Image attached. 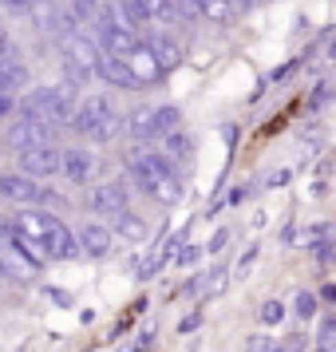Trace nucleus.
Segmentation results:
<instances>
[{
	"instance_id": "29",
	"label": "nucleus",
	"mask_w": 336,
	"mask_h": 352,
	"mask_svg": "<svg viewBox=\"0 0 336 352\" xmlns=\"http://www.w3.org/2000/svg\"><path fill=\"white\" fill-rule=\"evenodd\" d=\"M261 4H265V0H234L238 12H254V8H261Z\"/></svg>"
},
{
	"instance_id": "31",
	"label": "nucleus",
	"mask_w": 336,
	"mask_h": 352,
	"mask_svg": "<svg viewBox=\"0 0 336 352\" xmlns=\"http://www.w3.org/2000/svg\"><path fill=\"white\" fill-rule=\"evenodd\" d=\"M198 254H202V250L190 245V250H182V254H178V261H182V265H190V261H198Z\"/></svg>"
},
{
	"instance_id": "25",
	"label": "nucleus",
	"mask_w": 336,
	"mask_h": 352,
	"mask_svg": "<svg viewBox=\"0 0 336 352\" xmlns=\"http://www.w3.org/2000/svg\"><path fill=\"white\" fill-rule=\"evenodd\" d=\"M261 320H265V324H281V320H285V305L281 301H265L261 305Z\"/></svg>"
},
{
	"instance_id": "35",
	"label": "nucleus",
	"mask_w": 336,
	"mask_h": 352,
	"mask_svg": "<svg viewBox=\"0 0 336 352\" xmlns=\"http://www.w3.org/2000/svg\"><path fill=\"white\" fill-rule=\"evenodd\" d=\"M254 257H257V250H249V254L241 257V261H238V273H245V270H249V265H254Z\"/></svg>"
},
{
	"instance_id": "23",
	"label": "nucleus",
	"mask_w": 336,
	"mask_h": 352,
	"mask_svg": "<svg viewBox=\"0 0 336 352\" xmlns=\"http://www.w3.org/2000/svg\"><path fill=\"white\" fill-rule=\"evenodd\" d=\"M293 313L301 320H313L317 317V297L313 293H297V301H293Z\"/></svg>"
},
{
	"instance_id": "2",
	"label": "nucleus",
	"mask_w": 336,
	"mask_h": 352,
	"mask_svg": "<svg viewBox=\"0 0 336 352\" xmlns=\"http://www.w3.org/2000/svg\"><path fill=\"white\" fill-rule=\"evenodd\" d=\"M127 170H131V178H135V186L143 194H150L155 202H162V206H175L178 198H182V182H178L175 162L166 159L162 151H143V146H135L127 155Z\"/></svg>"
},
{
	"instance_id": "13",
	"label": "nucleus",
	"mask_w": 336,
	"mask_h": 352,
	"mask_svg": "<svg viewBox=\"0 0 336 352\" xmlns=\"http://www.w3.org/2000/svg\"><path fill=\"white\" fill-rule=\"evenodd\" d=\"M91 170H96V159H91V151H83V146H67V151H64V170H60V175H64L67 182L83 186V182L91 178Z\"/></svg>"
},
{
	"instance_id": "26",
	"label": "nucleus",
	"mask_w": 336,
	"mask_h": 352,
	"mask_svg": "<svg viewBox=\"0 0 336 352\" xmlns=\"http://www.w3.org/2000/svg\"><path fill=\"white\" fill-rule=\"evenodd\" d=\"M225 241H229V230H218V234L210 238L206 250H210V254H222V250H225Z\"/></svg>"
},
{
	"instance_id": "28",
	"label": "nucleus",
	"mask_w": 336,
	"mask_h": 352,
	"mask_svg": "<svg viewBox=\"0 0 336 352\" xmlns=\"http://www.w3.org/2000/svg\"><path fill=\"white\" fill-rule=\"evenodd\" d=\"M0 4H4L8 12H28V8H32V0H0Z\"/></svg>"
},
{
	"instance_id": "15",
	"label": "nucleus",
	"mask_w": 336,
	"mask_h": 352,
	"mask_svg": "<svg viewBox=\"0 0 336 352\" xmlns=\"http://www.w3.org/2000/svg\"><path fill=\"white\" fill-rule=\"evenodd\" d=\"M143 44L150 52H155V60H159L166 72H175L178 64H182V48H178L170 36H159V32H150V36H143Z\"/></svg>"
},
{
	"instance_id": "32",
	"label": "nucleus",
	"mask_w": 336,
	"mask_h": 352,
	"mask_svg": "<svg viewBox=\"0 0 336 352\" xmlns=\"http://www.w3.org/2000/svg\"><path fill=\"white\" fill-rule=\"evenodd\" d=\"M198 320H202V313H190V317L182 320V324H178V329H182V333H190V329H198Z\"/></svg>"
},
{
	"instance_id": "6",
	"label": "nucleus",
	"mask_w": 336,
	"mask_h": 352,
	"mask_svg": "<svg viewBox=\"0 0 336 352\" xmlns=\"http://www.w3.org/2000/svg\"><path fill=\"white\" fill-rule=\"evenodd\" d=\"M0 198H8V202H16V206H64V198L44 186V182H36L32 175H4L0 170Z\"/></svg>"
},
{
	"instance_id": "16",
	"label": "nucleus",
	"mask_w": 336,
	"mask_h": 352,
	"mask_svg": "<svg viewBox=\"0 0 336 352\" xmlns=\"http://www.w3.org/2000/svg\"><path fill=\"white\" fill-rule=\"evenodd\" d=\"M146 218L143 214H135V210H119L115 214V238H123V241H146Z\"/></svg>"
},
{
	"instance_id": "11",
	"label": "nucleus",
	"mask_w": 336,
	"mask_h": 352,
	"mask_svg": "<svg viewBox=\"0 0 336 352\" xmlns=\"http://www.w3.org/2000/svg\"><path fill=\"white\" fill-rule=\"evenodd\" d=\"M127 64H131V72L139 76V83H143V87H150V83H162L166 76H170V72H166L159 60H155V52L146 48L143 40H139V44L127 52Z\"/></svg>"
},
{
	"instance_id": "10",
	"label": "nucleus",
	"mask_w": 336,
	"mask_h": 352,
	"mask_svg": "<svg viewBox=\"0 0 336 352\" xmlns=\"http://www.w3.org/2000/svg\"><path fill=\"white\" fill-rule=\"evenodd\" d=\"M87 206L96 210V214H103V218H115L119 210H127L131 206V194L123 182H99V186H91L87 190Z\"/></svg>"
},
{
	"instance_id": "38",
	"label": "nucleus",
	"mask_w": 336,
	"mask_h": 352,
	"mask_svg": "<svg viewBox=\"0 0 336 352\" xmlns=\"http://www.w3.org/2000/svg\"><path fill=\"white\" fill-rule=\"evenodd\" d=\"M269 352H289V349H269Z\"/></svg>"
},
{
	"instance_id": "24",
	"label": "nucleus",
	"mask_w": 336,
	"mask_h": 352,
	"mask_svg": "<svg viewBox=\"0 0 336 352\" xmlns=\"http://www.w3.org/2000/svg\"><path fill=\"white\" fill-rule=\"evenodd\" d=\"M0 277H12V281H20L24 273H20V265L12 261V254L4 250V241H0Z\"/></svg>"
},
{
	"instance_id": "27",
	"label": "nucleus",
	"mask_w": 336,
	"mask_h": 352,
	"mask_svg": "<svg viewBox=\"0 0 336 352\" xmlns=\"http://www.w3.org/2000/svg\"><path fill=\"white\" fill-rule=\"evenodd\" d=\"M333 336H336V320H324V324H320V344H333Z\"/></svg>"
},
{
	"instance_id": "33",
	"label": "nucleus",
	"mask_w": 336,
	"mask_h": 352,
	"mask_svg": "<svg viewBox=\"0 0 336 352\" xmlns=\"http://www.w3.org/2000/svg\"><path fill=\"white\" fill-rule=\"evenodd\" d=\"M245 194H249V186H238V190L229 194V206H241V202H245Z\"/></svg>"
},
{
	"instance_id": "22",
	"label": "nucleus",
	"mask_w": 336,
	"mask_h": 352,
	"mask_svg": "<svg viewBox=\"0 0 336 352\" xmlns=\"http://www.w3.org/2000/svg\"><path fill=\"white\" fill-rule=\"evenodd\" d=\"M99 4H103V0H71L67 8L76 12V20H80V24H91V20H96V12H99Z\"/></svg>"
},
{
	"instance_id": "17",
	"label": "nucleus",
	"mask_w": 336,
	"mask_h": 352,
	"mask_svg": "<svg viewBox=\"0 0 336 352\" xmlns=\"http://www.w3.org/2000/svg\"><path fill=\"white\" fill-rule=\"evenodd\" d=\"M127 135L135 139V143H150V139H159V135H155V107H139V111H131Z\"/></svg>"
},
{
	"instance_id": "36",
	"label": "nucleus",
	"mask_w": 336,
	"mask_h": 352,
	"mask_svg": "<svg viewBox=\"0 0 336 352\" xmlns=\"http://www.w3.org/2000/svg\"><path fill=\"white\" fill-rule=\"evenodd\" d=\"M285 182H289V170H277V175L269 178V186H285Z\"/></svg>"
},
{
	"instance_id": "18",
	"label": "nucleus",
	"mask_w": 336,
	"mask_h": 352,
	"mask_svg": "<svg viewBox=\"0 0 336 352\" xmlns=\"http://www.w3.org/2000/svg\"><path fill=\"white\" fill-rule=\"evenodd\" d=\"M162 155L170 162H190L194 159V139L182 135V131H170V135H162Z\"/></svg>"
},
{
	"instance_id": "12",
	"label": "nucleus",
	"mask_w": 336,
	"mask_h": 352,
	"mask_svg": "<svg viewBox=\"0 0 336 352\" xmlns=\"http://www.w3.org/2000/svg\"><path fill=\"white\" fill-rule=\"evenodd\" d=\"M20 87H28V64L8 48L0 56V96H16Z\"/></svg>"
},
{
	"instance_id": "20",
	"label": "nucleus",
	"mask_w": 336,
	"mask_h": 352,
	"mask_svg": "<svg viewBox=\"0 0 336 352\" xmlns=\"http://www.w3.org/2000/svg\"><path fill=\"white\" fill-rule=\"evenodd\" d=\"M143 8H146V20L150 24H175V0H143Z\"/></svg>"
},
{
	"instance_id": "3",
	"label": "nucleus",
	"mask_w": 336,
	"mask_h": 352,
	"mask_svg": "<svg viewBox=\"0 0 336 352\" xmlns=\"http://www.w3.org/2000/svg\"><path fill=\"white\" fill-rule=\"evenodd\" d=\"M76 107H80V96H76V87L71 83H56V87H36L24 96L20 103V111H32L40 119H48L52 127H71V119H76Z\"/></svg>"
},
{
	"instance_id": "8",
	"label": "nucleus",
	"mask_w": 336,
	"mask_h": 352,
	"mask_svg": "<svg viewBox=\"0 0 336 352\" xmlns=\"http://www.w3.org/2000/svg\"><path fill=\"white\" fill-rule=\"evenodd\" d=\"M96 80H103L107 87H119V91H139V87H143V83H139V76L131 72L127 56H115V52H99Z\"/></svg>"
},
{
	"instance_id": "5",
	"label": "nucleus",
	"mask_w": 336,
	"mask_h": 352,
	"mask_svg": "<svg viewBox=\"0 0 336 352\" xmlns=\"http://www.w3.org/2000/svg\"><path fill=\"white\" fill-rule=\"evenodd\" d=\"M87 28H91V36H96L99 48H103V52H115V56H127V52L135 48L139 40H143V36H139V32H135V28L127 24V16L115 8V0L99 4L96 20H91Z\"/></svg>"
},
{
	"instance_id": "1",
	"label": "nucleus",
	"mask_w": 336,
	"mask_h": 352,
	"mask_svg": "<svg viewBox=\"0 0 336 352\" xmlns=\"http://www.w3.org/2000/svg\"><path fill=\"white\" fill-rule=\"evenodd\" d=\"M12 222L20 226V234H28V238L48 254V261H76V257H83L80 238L64 226V218L48 214L44 206H24Z\"/></svg>"
},
{
	"instance_id": "7",
	"label": "nucleus",
	"mask_w": 336,
	"mask_h": 352,
	"mask_svg": "<svg viewBox=\"0 0 336 352\" xmlns=\"http://www.w3.org/2000/svg\"><path fill=\"white\" fill-rule=\"evenodd\" d=\"M52 139H56V127H52L48 119H40V115L32 111H20L12 123H8V131H4V143L12 146V151H32V146H48Z\"/></svg>"
},
{
	"instance_id": "30",
	"label": "nucleus",
	"mask_w": 336,
	"mask_h": 352,
	"mask_svg": "<svg viewBox=\"0 0 336 352\" xmlns=\"http://www.w3.org/2000/svg\"><path fill=\"white\" fill-rule=\"evenodd\" d=\"M12 111H16V103H12V96H0V119H8Z\"/></svg>"
},
{
	"instance_id": "19",
	"label": "nucleus",
	"mask_w": 336,
	"mask_h": 352,
	"mask_svg": "<svg viewBox=\"0 0 336 352\" xmlns=\"http://www.w3.org/2000/svg\"><path fill=\"white\" fill-rule=\"evenodd\" d=\"M115 8L127 16V24L135 28V32L143 36V28H150V20H146V8H143V0H115Z\"/></svg>"
},
{
	"instance_id": "9",
	"label": "nucleus",
	"mask_w": 336,
	"mask_h": 352,
	"mask_svg": "<svg viewBox=\"0 0 336 352\" xmlns=\"http://www.w3.org/2000/svg\"><path fill=\"white\" fill-rule=\"evenodd\" d=\"M20 170L32 178H52L64 170V151L56 143L48 146H32V151H20Z\"/></svg>"
},
{
	"instance_id": "4",
	"label": "nucleus",
	"mask_w": 336,
	"mask_h": 352,
	"mask_svg": "<svg viewBox=\"0 0 336 352\" xmlns=\"http://www.w3.org/2000/svg\"><path fill=\"white\" fill-rule=\"evenodd\" d=\"M71 127L80 131L83 139H91V143H111L115 135H119V111H115V99L103 96V91L83 96L80 107H76Z\"/></svg>"
},
{
	"instance_id": "21",
	"label": "nucleus",
	"mask_w": 336,
	"mask_h": 352,
	"mask_svg": "<svg viewBox=\"0 0 336 352\" xmlns=\"http://www.w3.org/2000/svg\"><path fill=\"white\" fill-rule=\"evenodd\" d=\"M178 119H182V111H178L175 103H166V107H155V135H170V131H178Z\"/></svg>"
},
{
	"instance_id": "34",
	"label": "nucleus",
	"mask_w": 336,
	"mask_h": 352,
	"mask_svg": "<svg viewBox=\"0 0 336 352\" xmlns=\"http://www.w3.org/2000/svg\"><path fill=\"white\" fill-rule=\"evenodd\" d=\"M12 48V36H8V28H4V24H0V56H4V52Z\"/></svg>"
},
{
	"instance_id": "14",
	"label": "nucleus",
	"mask_w": 336,
	"mask_h": 352,
	"mask_svg": "<svg viewBox=\"0 0 336 352\" xmlns=\"http://www.w3.org/2000/svg\"><path fill=\"white\" fill-rule=\"evenodd\" d=\"M76 238H80V254L83 257H107L111 254V230H107V226H83L80 234H76Z\"/></svg>"
},
{
	"instance_id": "37",
	"label": "nucleus",
	"mask_w": 336,
	"mask_h": 352,
	"mask_svg": "<svg viewBox=\"0 0 336 352\" xmlns=\"http://www.w3.org/2000/svg\"><path fill=\"white\" fill-rule=\"evenodd\" d=\"M328 52H333V56H336V40H333V48H328Z\"/></svg>"
}]
</instances>
